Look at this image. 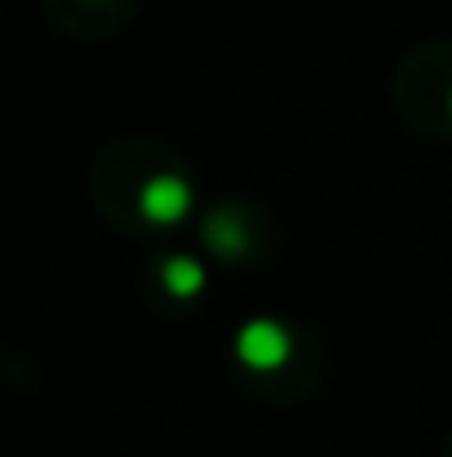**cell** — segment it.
Wrapping results in <instances>:
<instances>
[{
	"label": "cell",
	"mask_w": 452,
	"mask_h": 457,
	"mask_svg": "<svg viewBox=\"0 0 452 457\" xmlns=\"http://www.w3.org/2000/svg\"><path fill=\"white\" fill-rule=\"evenodd\" d=\"M200 285H204V267L195 258H168L164 262V289L168 294L191 298V294H200Z\"/></svg>",
	"instance_id": "obj_3"
},
{
	"label": "cell",
	"mask_w": 452,
	"mask_h": 457,
	"mask_svg": "<svg viewBox=\"0 0 452 457\" xmlns=\"http://www.w3.org/2000/svg\"><path fill=\"white\" fill-rule=\"evenodd\" d=\"M209 245L213 249H222V253H240L244 249V231H240V222L235 218H226V213H218L213 222H209Z\"/></svg>",
	"instance_id": "obj_4"
},
{
	"label": "cell",
	"mask_w": 452,
	"mask_h": 457,
	"mask_svg": "<svg viewBox=\"0 0 452 457\" xmlns=\"http://www.w3.org/2000/svg\"><path fill=\"white\" fill-rule=\"evenodd\" d=\"M191 209V187L182 182V178H173V173H160V178H151L147 187H143V213H147L151 222H177L182 213Z\"/></svg>",
	"instance_id": "obj_2"
},
{
	"label": "cell",
	"mask_w": 452,
	"mask_h": 457,
	"mask_svg": "<svg viewBox=\"0 0 452 457\" xmlns=\"http://www.w3.org/2000/svg\"><path fill=\"white\" fill-rule=\"evenodd\" d=\"M235 351H240V360H244L249 369H262V373H267V369H280V364L289 360L293 342H289V333H284L280 324H271V320H253V324L240 328Z\"/></svg>",
	"instance_id": "obj_1"
}]
</instances>
